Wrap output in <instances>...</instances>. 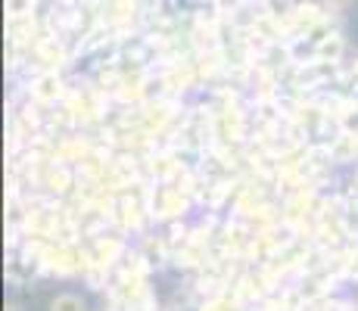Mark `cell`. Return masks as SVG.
<instances>
[{
  "instance_id": "obj_1",
  "label": "cell",
  "mask_w": 358,
  "mask_h": 311,
  "mask_svg": "<svg viewBox=\"0 0 358 311\" xmlns=\"http://www.w3.org/2000/svg\"><path fill=\"white\" fill-rule=\"evenodd\" d=\"M53 311H85V305L75 296H63L59 302H53Z\"/></svg>"
},
{
  "instance_id": "obj_2",
  "label": "cell",
  "mask_w": 358,
  "mask_h": 311,
  "mask_svg": "<svg viewBox=\"0 0 358 311\" xmlns=\"http://www.w3.org/2000/svg\"><path fill=\"white\" fill-rule=\"evenodd\" d=\"M321 3H324L327 10H346V6L352 3V0H321Z\"/></svg>"
}]
</instances>
